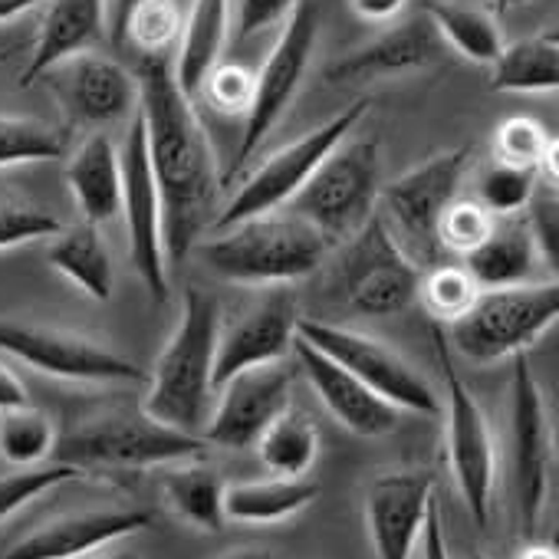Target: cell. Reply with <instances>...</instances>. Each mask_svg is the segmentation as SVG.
Listing matches in <instances>:
<instances>
[{
	"instance_id": "35",
	"label": "cell",
	"mask_w": 559,
	"mask_h": 559,
	"mask_svg": "<svg viewBox=\"0 0 559 559\" xmlns=\"http://www.w3.org/2000/svg\"><path fill=\"white\" fill-rule=\"evenodd\" d=\"M63 155H67L63 129L27 116H0V168L57 162Z\"/></svg>"
},
{
	"instance_id": "32",
	"label": "cell",
	"mask_w": 559,
	"mask_h": 559,
	"mask_svg": "<svg viewBox=\"0 0 559 559\" xmlns=\"http://www.w3.org/2000/svg\"><path fill=\"white\" fill-rule=\"evenodd\" d=\"M263 467L276 477H307L320 454V431L304 412H280L257 438Z\"/></svg>"
},
{
	"instance_id": "48",
	"label": "cell",
	"mask_w": 559,
	"mask_h": 559,
	"mask_svg": "<svg viewBox=\"0 0 559 559\" xmlns=\"http://www.w3.org/2000/svg\"><path fill=\"white\" fill-rule=\"evenodd\" d=\"M47 0H0V24H8V21H17L37 8H44Z\"/></svg>"
},
{
	"instance_id": "8",
	"label": "cell",
	"mask_w": 559,
	"mask_h": 559,
	"mask_svg": "<svg viewBox=\"0 0 559 559\" xmlns=\"http://www.w3.org/2000/svg\"><path fill=\"white\" fill-rule=\"evenodd\" d=\"M317 40H320V0H300L294 14L284 21V31H280L273 50L266 53L260 73H253V103L243 116V135H240L237 155L224 181L243 171V165L257 155L263 139L280 126V119L294 106L310 73Z\"/></svg>"
},
{
	"instance_id": "1",
	"label": "cell",
	"mask_w": 559,
	"mask_h": 559,
	"mask_svg": "<svg viewBox=\"0 0 559 559\" xmlns=\"http://www.w3.org/2000/svg\"><path fill=\"white\" fill-rule=\"evenodd\" d=\"M135 80L148 162L162 198L165 260L181 263L211 227L224 181L204 122L175 76V63L168 57H145Z\"/></svg>"
},
{
	"instance_id": "17",
	"label": "cell",
	"mask_w": 559,
	"mask_h": 559,
	"mask_svg": "<svg viewBox=\"0 0 559 559\" xmlns=\"http://www.w3.org/2000/svg\"><path fill=\"white\" fill-rule=\"evenodd\" d=\"M297 323H300V307L290 290L276 287L263 294L224 333H217L211 389L217 392L230 376L243 369L284 362L294 353Z\"/></svg>"
},
{
	"instance_id": "31",
	"label": "cell",
	"mask_w": 559,
	"mask_h": 559,
	"mask_svg": "<svg viewBox=\"0 0 559 559\" xmlns=\"http://www.w3.org/2000/svg\"><path fill=\"white\" fill-rule=\"evenodd\" d=\"M224 480L214 467L207 464H168L162 477V490L168 507L194 530L217 533L227 516H224Z\"/></svg>"
},
{
	"instance_id": "23",
	"label": "cell",
	"mask_w": 559,
	"mask_h": 559,
	"mask_svg": "<svg viewBox=\"0 0 559 559\" xmlns=\"http://www.w3.org/2000/svg\"><path fill=\"white\" fill-rule=\"evenodd\" d=\"M109 0H47V14L34 53L21 73V86H34L67 57L93 50L109 34Z\"/></svg>"
},
{
	"instance_id": "45",
	"label": "cell",
	"mask_w": 559,
	"mask_h": 559,
	"mask_svg": "<svg viewBox=\"0 0 559 559\" xmlns=\"http://www.w3.org/2000/svg\"><path fill=\"white\" fill-rule=\"evenodd\" d=\"M405 8L408 0H349V11L369 24H392Z\"/></svg>"
},
{
	"instance_id": "19",
	"label": "cell",
	"mask_w": 559,
	"mask_h": 559,
	"mask_svg": "<svg viewBox=\"0 0 559 559\" xmlns=\"http://www.w3.org/2000/svg\"><path fill=\"white\" fill-rule=\"evenodd\" d=\"M152 523L155 513L142 507L76 510L40 523L37 530H31L0 552V559H86L122 536L148 530Z\"/></svg>"
},
{
	"instance_id": "6",
	"label": "cell",
	"mask_w": 559,
	"mask_h": 559,
	"mask_svg": "<svg viewBox=\"0 0 559 559\" xmlns=\"http://www.w3.org/2000/svg\"><path fill=\"white\" fill-rule=\"evenodd\" d=\"M559 317V287L549 284H516L480 290L474 307L451 323V349L467 362L487 366L507 356L526 353Z\"/></svg>"
},
{
	"instance_id": "41",
	"label": "cell",
	"mask_w": 559,
	"mask_h": 559,
	"mask_svg": "<svg viewBox=\"0 0 559 559\" xmlns=\"http://www.w3.org/2000/svg\"><path fill=\"white\" fill-rule=\"evenodd\" d=\"M204 99L224 112V116H247L250 103H253V73L240 63H214L207 70V76L201 80Z\"/></svg>"
},
{
	"instance_id": "39",
	"label": "cell",
	"mask_w": 559,
	"mask_h": 559,
	"mask_svg": "<svg viewBox=\"0 0 559 559\" xmlns=\"http://www.w3.org/2000/svg\"><path fill=\"white\" fill-rule=\"evenodd\" d=\"M83 471H76L73 464H37V467H17L14 474H0V523L11 520L21 507H27L31 500L44 497L47 490L67 484V480H80Z\"/></svg>"
},
{
	"instance_id": "16",
	"label": "cell",
	"mask_w": 559,
	"mask_h": 559,
	"mask_svg": "<svg viewBox=\"0 0 559 559\" xmlns=\"http://www.w3.org/2000/svg\"><path fill=\"white\" fill-rule=\"evenodd\" d=\"M290 389H294V369L284 362L253 366L237 376H230L214 395L217 405L204 425V444L247 451L257 444L263 428L290 408Z\"/></svg>"
},
{
	"instance_id": "30",
	"label": "cell",
	"mask_w": 559,
	"mask_h": 559,
	"mask_svg": "<svg viewBox=\"0 0 559 559\" xmlns=\"http://www.w3.org/2000/svg\"><path fill=\"white\" fill-rule=\"evenodd\" d=\"M425 17L431 21L444 47L471 63L490 67L503 50V31L497 17L484 8L464 4V0H435L425 8Z\"/></svg>"
},
{
	"instance_id": "50",
	"label": "cell",
	"mask_w": 559,
	"mask_h": 559,
	"mask_svg": "<svg viewBox=\"0 0 559 559\" xmlns=\"http://www.w3.org/2000/svg\"><path fill=\"white\" fill-rule=\"evenodd\" d=\"M217 559H276V556L270 549H263V546H240V549H227Z\"/></svg>"
},
{
	"instance_id": "43",
	"label": "cell",
	"mask_w": 559,
	"mask_h": 559,
	"mask_svg": "<svg viewBox=\"0 0 559 559\" xmlns=\"http://www.w3.org/2000/svg\"><path fill=\"white\" fill-rule=\"evenodd\" d=\"M300 0H237L230 17V37L234 44H243L250 37H260L263 31L284 24Z\"/></svg>"
},
{
	"instance_id": "38",
	"label": "cell",
	"mask_w": 559,
	"mask_h": 559,
	"mask_svg": "<svg viewBox=\"0 0 559 559\" xmlns=\"http://www.w3.org/2000/svg\"><path fill=\"white\" fill-rule=\"evenodd\" d=\"M536 181H539L536 168L497 162L480 175V188H477L480 204L493 217H516L523 207H530V201L536 194Z\"/></svg>"
},
{
	"instance_id": "42",
	"label": "cell",
	"mask_w": 559,
	"mask_h": 559,
	"mask_svg": "<svg viewBox=\"0 0 559 559\" xmlns=\"http://www.w3.org/2000/svg\"><path fill=\"white\" fill-rule=\"evenodd\" d=\"M60 227H63L60 217H53L44 207L0 201V250L31 243V240H50Z\"/></svg>"
},
{
	"instance_id": "29",
	"label": "cell",
	"mask_w": 559,
	"mask_h": 559,
	"mask_svg": "<svg viewBox=\"0 0 559 559\" xmlns=\"http://www.w3.org/2000/svg\"><path fill=\"white\" fill-rule=\"evenodd\" d=\"M493 93H556L559 90V37L543 31L516 44H503L490 63Z\"/></svg>"
},
{
	"instance_id": "18",
	"label": "cell",
	"mask_w": 559,
	"mask_h": 559,
	"mask_svg": "<svg viewBox=\"0 0 559 559\" xmlns=\"http://www.w3.org/2000/svg\"><path fill=\"white\" fill-rule=\"evenodd\" d=\"M76 126H116L139 112V80L122 63L86 50L44 73Z\"/></svg>"
},
{
	"instance_id": "5",
	"label": "cell",
	"mask_w": 559,
	"mask_h": 559,
	"mask_svg": "<svg viewBox=\"0 0 559 559\" xmlns=\"http://www.w3.org/2000/svg\"><path fill=\"white\" fill-rule=\"evenodd\" d=\"M418 266L395 237L385 217H369L353 237H346L330 290L333 300L353 317H395L418 300Z\"/></svg>"
},
{
	"instance_id": "46",
	"label": "cell",
	"mask_w": 559,
	"mask_h": 559,
	"mask_svg": "<svg viewBox=\"0 0 559 559\" xmlns=\"http://www.w3.org/2000/svg\"><path fill=\"white\" fill-rule=\"evenodd\" d=\"M21 405H31V399H27V385L14 376V369H11V366L0 362V412L21 408Z\"/></svg>"
},
{
	"instance_id": "28",
	"label": "cell",
	"mask_w": 559,
	"mask_h": 559,
	"mask_svg": "<svg viewBox=\"0 0 559 559\" xmlns=\"http://www.w3.org/2000/svg\"><path fill=\"white\" fill-rule=\"evenodd\" d=\"M230 37V0H194L185 14V31L178 40L175 76L188 96L198 93L207 70L221 60Z\"/></svg>"
},
{
	"instance_id": "15",
	"label": "cell",
	"mask_w": 559,
	"mask_h": 559,
	"mask_svg": "<svg viewBox=\"0 0 559 559\" xmlns=\"http://www.w3.org/2000/svg\"><path fill=\"white\" fill-rule=\"evenodd\" d=\"M471 148H448L438 152L405 175H399L385 191V224H395L399 234L421 253L435 257L438 247V217L457 198V185L467 171Z\"/></svg>"
},
{
	"instance_id": "34",
	"label": "cell",
	"mask_w": 559,
	"mask_h": 559,
	"mask_svg": "<svg viewBox=\"0 0 559 559\" xmlns=\"http://www.w3.org/2000/svg\"><path fill=\"white\" fill-rule=\"evenodd\" d=\"M185 14L181 0H142L126 17L122 47L132 44L142 57H168V50L181 40Z\"/></svg>"
},
{
	"instance_id": "51",
	"label": "cell",
	"mask_w": 559,
	"mask_h": 559,
	"mask_svg": "<svg viewBox=\"0 0 559 559\" xmlns=\"http://www.w3.org/2000/svg\"><path fill=\"white\" fill-rule=\"evenodd\" d=\"M103 559H139L135 552H116V556H103Z\"/></svg>"
},
{
	"instance_id": "10",
	"label": "cell",
	"mask_w": 559,
	"mask_h": 559,
	"mask_svg": "<svg viewBox=\"0 0 559 559\" xmlns=\"http://www.w3.org/2000/svg\"><path fill=\"white\" fill-rule=\"evenodd\" d=\"M379 165L376 139H343L290 201L297 217L313 224L326 240L353 237L372 217L379 198Z\"/></svg>"
},
{
	"instance_id": "25",
	"label": "cell",
	"mask_w": 559,
	"mask_h": 559,
	"mask_svg": "<svg viewBox=\"0 0 559 559\" xmlns=\"http://www.w3.org/2000/svg\"><path fill=\"white\" fill-rule=\"evenodd\" d=\"M536 237L526 221L507 217L493 221L490 234L464 253V270L474 276V284L480 290H497V287H516L530 284V276L536 270Z\"/></svg>"
},
{
	"instance_id": "36",
	"label": "cell",
	"mask_w": 559,
	"mask_h": 559,
	"mask_svg": "<svg viewBox=\"0 0 559 559\" xmlns=\"http://www.w3.org/2000/svg\"><path fill=\"white\" fill-rule=\"evenodd\" d=\"M480 287L464 266L444 263L418 280V300L435 323H457L477 300Z\"/></svg>"
},
{
	"instance_id": "7",
	"label": "cell",
	"mask_w": 559,
	"mask_h": 559,
	"mask_svg": "<svg viewBox=\"0 0 559 559\" xmlns=\"http://www.w3.org/2000/svg\"><path fill=\"white\" fill-rule=\"evenodd\" d=\"M369 109V99H356L349 103L346 109H340L333 119H326L323 126H317L313 132L294 139L290 145L276 148L270 158H263L253 175L237 188V194L227 201V207L221 214H214L211 221V234L217 230H227L240 221H250V217H263V214H273L276 207L290 204L304 185L310 181V175L320 168V162L343 142L353 135V129L359 126V119L366 116Z\"/></svg>"
},
{
	"instance_id": "11",
	"label": "cell",
	"mask_w": 559,
	"mask_h": 559,
	"mask_svg": "<svg viewBox=\"0 0 559 559\" xmlns=\"http://www.w3.org/2000/svg\"><path fill=\"white\" fill-rule=\"evenodd\" d=\"M297 336L336 359L343 369H349L362 385H369L379 399L395 405L399 412H415V415H441V399L428 385L415 366L399 356L389 343L340 326V323H323V320H300Z\"/></svg>"
},
{
	"instance_id": "49",
	"label": "cell",
	"mask_w": 559,
	"mask_h": 559,
	"mask_svg": "<svg viewBox=\"0 0 559 559\" xmlns=\"http://www.w3.org/2000/svg\"><path fill=\"white\" fill-rule=\"evenodd\" d=\"M516 559H559V552L549 543H526Z\"/></svg>"
},
{
	"instance_id": "22",
	"label": "cell",
	"mask_w": 559,
	"mask_h": 559,
	"mask_svg": "<svg viewBox=\"0 0 559 559\" xmlns=\"http://www.w3.org/2000/svg\"><path fill=\"white\" fill-rule=\"evenodd\" d=\"M444 60V40L431 27V21L421 14L415 21L395 24L366 47L340 57L326 70V83H372L385 76H405L421 73L428 67H438Z\"/></svg>"
},
{
	"instance_id": "40",
	"label": "cell",
	"mask_w": 559,
	"mask_h": 559,
	"mask_svg": "<svg viewBox=\"0 0 559 559\" xmlns=\"http://www.w3.org/2000/svg\"><path fill=\"white\" fill-rule=\"evenodd\" d=\"M493 214L480 204V201H471V198H454L441 217H438V247L444 250H454V253H471L493 227Z\"/></svg>"
},
{
	"instance_id": "12",
	"label": "cell",
	"mask_w": 559,
	"mask_h": 559,
	"mask_svg": "<svg viewBox=\"0 0 559 559\" xmlns=\"http://www.w3.org/2000/svg\"><path fill=\"white\" fill-rule=\"evenodd\" d=\"M510 441H513V490H516V516L523 536H533L552 477V421L546 408V395L533 376L526 353L513 356L510 379Z\"/></svg>"
},
{
	"instance_id": "14",
	"label": "cell",
	"mask_w": 559,
	"mask_h": 559,
	"mask_svg": "<svg viewBox=\"0 0 559 559\" xmlns=\"http://www.w3.org/2000/svg\"><path fill=\"white\" fill-rule=\"evenodd\" d=\"M122 165V214L129 230V257L152 294L155 304H165L171 297L168 284V260H165V240H162V198L148 162V142H145V122L142 112L129 119L126 145L119 148Z\"/></svg>"
},
{
	"instance_id": "52",
	"label": "cell",
	"mask_w": 559,
	"mask_h": 559,
	"mask_svg": "<svg viewBox=\"0 0 559 559\" xmlns=\"http://www.w3.org/2000/svg\"><path fill=\"white\" fill-rule=\"evenodd\" d=\"M8 57H11V50H4V53H0V63H4Z\"/></svg>"
},
{
	"instance_id": "3",
	"label": "cell",
	"mask_w": 559,
	"mask_h": 559,
	"mask_svg": "<svg viewBox=\"0 0 559 559\" xmlns=\"http://www.w3.org/2000/svg\"><path fill=\"white\" fill-rule=\"evenodd\" d=\"M194 250L227 284L287 287L323 266L330 240L304 217L263 214L217 230Z\"/></svg>"
},
{
	"instance_id": "20",
	"label": "cell",
	"mask_w": 559,
	"mask_h": 559,
	"mask_svg": "<svg viewBox=\"0 0 559 559\" xmlns=\"http://www.w3.org/2000/svg\"><path fill=\"white\" fill-rule=\"evenodd\" d=\"M435 500V477L428 471H389L366 490V526L376 559H412L428 507Z\"/></svg>"
},
{
	"instance_id": "13",
	"label": "cell",
	"mask_w": 559,
	"mask_h": 559,
	"mask_svg": "<svg viewBox=\"0 0 559 559\" xmlns=\"http://www.w3.org/2000/svg\"><path fill=\"white\" fill-rule=\"evenodd\" d=\"M0 353L21 359L24 366L44 376L67 379V382H93V385L148 382V372L142 366L106 349L103 343L70 330L24 323V320H0Z\"/></svg>"
},
{
	"instance_id": "44",
	"label": "cell",
	"mask_w": 559,
	"mask_h": 559,
	"mask_svg": "<svg viewBox=\"0 0 559 559\" xmlns=\"http://www.w3.org/2000/svg\"><path fill=\"white\" fill-rule=\"evenodd\" d=\"M418 546H421V559H451L438 500H431V507H428V520H425V530H421V543Z\"/></svg>"
},
{
	"instance_id": "26",
	"label": "cell",
	"mask_w": 559,
	"mask_h": 559,
	"mask_svg": "<svg viewBox=\"0 0 559 559\" xmlns=\"http://www.w3.org/2000/svg\"><path fill=\"white\" fill-rule=\"evenodd\" d=\"M320 497V484L310 477H263L224 487V516L234 523H280L307 510Z\"/></svg>"
},
{
	"instance_id": "37",
	"label": "cell",
	"mask_w": 559,
	"mask_h": 559,
	"mask_svg": "<svg viewBox=\"0 0 559 559\" xmlns=\"http://www.w3.org/2000/svg\"><path fill=\"white\" fill-rule=\"evenodd\" d=\"M493 148H497V162L536 168L539 175L549 168V175L556 178V142L536 119L526 116L503 119L493 132Z\"/></svg>"
},
{
	"instance_id": "27",
	"label": "cell",
	"mask_w": 559,
	"mask_h": 559,
	"mask_svg": "<svg viewBox=\"0 0 559 559\" xmlns=\"http://www.w3.org/2000/svg\"><path fill=\"white\" fill-rule=\"evenodd\" d=\"M47 263L76 284L86 297L106 304L112 300V260L106 250V240L96 224H76V227H60L50 237L47 247Z\"/></svg>"
},
{
	"instance_id": "47",
	"label": "cell",
	"mask_w": 559,
	"mask_h": 559,
	"mask_svg": "<svg viewBox=\"0 0 559 559\" xmlns=\"http://www.w3.org/2000/svg\"><path fill=\"white\" fill-rule=\"evenodd\" d=\"M135 4H142V0H109V11H106L109 14V40L116 47H122V27H126V17Z\"/></svg>"
},
{
	"instance_id": "4",
	"label": "cell",
	"mask_w": 559,
	"mask_h": 559,
	"mask_svg": "<svg viewBox=\"0 0 559 559\" xmlns=\"http://www.w3.org/2000/svg\"><path fill=\"white\" fill-rule=\"evenodd\" d=\"M204 454V438L168 428L139 412H109L57 438L53 457L76 471H148Z\"/></svg>"
},
{
	"instance_id": "9",
	"label": "cell",
	"mask_w": 559,
	"mask_h": 559,
	"mask_svg": "<svg viewBox=\"0 0 559 559\" xmlns=\"http://www.w3.org/2000/svg\"><path fill=\"white\" fill-rule=\"evenodd\" d=\"M431 343L438 353L441 379H444V421H448V461L464 497V507L477 526H487L493 510V484H497V448L487 425L484 408L457 372L454 349L441 323L431 326Z\"/></svg>"
},
{
	"instance_id": "33",
	"label": "cell",
	"mask_w": 559,
	"mask_h": 559,
	"mask_svg": "<svg viewBox=\"0 0 559 559\" xmlns=\"http://www.w3.org/2000/svg\"><path fill=\"white\" fill-rule=\"evenodd\" d=\"M53 418L34 405L0 412V461L14 467H37L57 448Z\"/></svg>"
},
{
	"instance_id": "24",
	"label": "cell",
	"mask_w": 559,
	"mask_h": 559,
	"mask_svg": "<svg viewBox=\"0 0 559 559\" xmlns=\"http://www.w3.org/2000/svg\"><path fill=\"white\" fill-rule=\"evenodd\" d=\"M67 188L86 224H106L122 207V165L119 148L106 132H93L67 162Z\"/></svg>"
},
{
	"instance_id": "2",
	"label": "cell",
	"mask_w": 559,
	"mask_h": 559,
	"mask_svg": "<svg viewBox=\"0 0 559 559\" xmlns=\"http://www.w3.org/2000/svg\"><path fill=\"white\" fill-rule=\"evenodd\" d=\"M221 333V304L201 287H185L178 323L148 376L142 412L168 428L191 431L204 428L211 405V372Z\"/></svg>"
},
{
	"instance_id": "21",
	"label": "cell",
	"mask_w": 559,
	"mask_h": 559,
	"mask_svg": "<svg viewBox=\"0 0 559 559\" xmlns=\"http://www.w3.org/2000/svg\"><path fill=\"white\" fill-rule=\"evenodd\" d=\"M294 353L300 359L304 376L310 379L317 399L326 405V412L356 438H385L399 428V408L379 399L369 385H362L349 369H343L336 359L310 346L297 336Z\"/></svg>"
},
{
	"instance_id": "53",
	"label": "cell",
	"mask_w": 559,
	"mask_h": 559,
	"mask_svg": "<svg viewBox=\"0 0 559 559\" xmlns=\"http://www.w3.org/2000/svg\"><path fill=\"white\" fill-rule=\"evenodd\" d=\"M471 559H487V556H480V552H474V556H471Z\"/></svg>"
}]
</instances>
